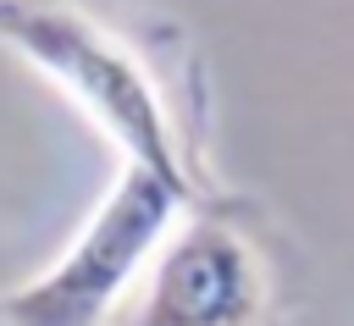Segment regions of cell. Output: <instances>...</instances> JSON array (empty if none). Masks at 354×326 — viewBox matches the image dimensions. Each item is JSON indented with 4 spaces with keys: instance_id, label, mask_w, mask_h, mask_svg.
<instances>
[{
    "instance_id": "6da1fadb",
    "label": "cell",
    "mask_w": 354,
    "mask_h": 326,
    "mask_svg": "<svg viewBox=\"0 0 354 326\" xmlns=\"http://www.w3.org/2000/svg\"><path fill=\"white\" fill-rule=\"evenodd\" d=\"M0 44H11L55 88H66L105 127V138H116L122 160L149 166L194 199V166L177 144L166 94L116 33L61 0H0Z\"/></svg>"
},
{
    "instance_id": "7a4b0ae2",
    "label": "cell",
    "mask_w": 354,
    "mask_h": 326,
    "mask_svg": "<svg viewBox=\"0 0 354 326\" xmlns=\"http://www.w3.org/2000/svg\"><path fill=\"white\" fill-rule=\"evenodd\" d=\"M188 204L194 199L183 188L127 160L116 188L94 204L61 260L0 298V326H111Z\"/></svg>"
},
{
    "instance_id": "3957f363",
    "label": "cell",
    "mask_w": 354,
    "mask_h": 326,
    "mask_svg": "<svg viewBox=\"0 0 354 326\" xmlns=\"http://www.w3.org/2000/svg\"><path fill=\"white\" fill-rule=\"evenodd\" d=\"M111 326H271V265L232 215H177Z\"/></svg>"
}]
</instances>
